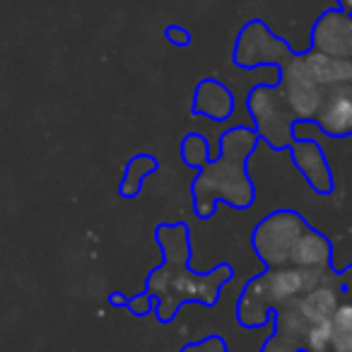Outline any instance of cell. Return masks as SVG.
<instances>
[{
  "label": "cell",
  "mask_w": 352,
  "mask_h": 352,
  "mask_svg": "<svg viewBox=\"0 0 352 352\" xmlns=\"http://www.w3.org/2000/svg\"><path fill=\"white\" fill-rule=\"evenodd\" d=\"M314 51L333 58L352 60V15L345 10H331L314 27Z\"/></svg>",
  "instance_id": "cell-1"
},
{
  "label": "cell",
  "mask_w": 352,
  "mask_h": 352,
  "mask_svg": "<svg viewBox=\"0 0 352 352\" xmlns=\"http://www.w3.org/2000/svg\"><path fill=\"white\" fill-rule=\"evenodd\" d=\"M316 121L331 135H350L352 133V87L338 85L328 97L318 104Z\"/></svg>",
  "instance_id": "cell-2"
},
{
  "label": "cell",
  "mask_w": 352,
  "mask_h": 352,
  "mask_svg": "<svg viewBox=\"0 0 352 352\" xmlns=\"http://www.w3.org/2000/svg\"><path fill=\"white\" fill-rule=\"evenodd\" d=\"M302 63L321 87L323 85L338 87V85L352 82V60L347 58H333V56H326L321 51H311V54L304 56Z\"/></svg>",
  "instance_id": "cell-3"
},
{
  "label": "cell",
  "mask_w": 352,
  "mask_h": 352,
  "mask_svg": "<svg viewBox=\"0 0 352 352\" xmlns=\"http://www.w3.org/2000/svg\"><path fill=\"white\" fill-rule=\"evenodd\" d=\"M292 150H294V164L302 169V174L309 179V184L321 193L331 191V171H323L328 166L323 162L321 150L309 140H304L302 145H294Z\"/></svg>",
  "instance_id": "cell-4"
},
{
  "label": "cell",
  "mask_w": 352,
  "mask_h": 352,
  "mask_svg": "<svg viewBox=\"0 0 352 352\" xmlns=\"http://www.w3.org/2000/svg\"><path fill=\"white\" fill-rule=\"evenodd\" d=\"M196 113H206L210 118H227L232 113V94L215 80H206L196 92Z\"/></svg>",
  "instance_id": "cell-5"
},
{
  "label": "cell",
  "mask_w": 352,
  "mask_h": 352,
  "mask_svg": "<svg viewBox=\"0 0 352 352\" xmlns=\"http://www.w3.org/2000/svg\"><path fill=\"white\" fill-rule=\"evenodd\" d=\"M331 347L336 352H352V304H342L333 314Z\"/></svg>",
  "instance_id": "cell-6"
},
{
  "label": "cell",
  "mask_w": 352,
  "mask_h": 352,
  "mask_svg": "<svg viewBox=\"0 0 352 352\" xmlns=\"http://www.w3.org/2000/svg\"><path fill=\"white\" fill-rule=\"evenodd\" d=\"M331 345V318H321L309 331V347L314 352H323V347Z\"/></svg>",
  "instance_id": "cell-7"
},
{
  "label": "cell",
  "mask_w": 352,
  "mask_h": 352,
  "mask_svg": "<svg viewBox=\"0 0 352 352\" xmlns=\"http://www.w3.org/2000/svg\"><path fill=\"white\" fill-rule=\"evenodd\" d=\"M166 36H169V41H174V44H179V46L188 44V32L179 30V27H169V30H166Z\"/></svg>",
  "instance_id": "cell-8"
},
{
  "label": "cell",
  "mask_w": 352,
  "mask_h": 352,
  "mask_svg": "<svg viewBox=\"0 0 352 352\" xmlns=\"http://www.w3.org/2000/svg\"><path fill=\"white\" fill-rule=\"evenodd\" d=\"M338 3H340V8H342V10H345V12H350V15H352V0H338Z\"/></svg>",
  "instance_id": "cell-9"
},
{
  "label": "cell",
  "mask_w": 352,
  "mask_h": 352,
  "mask_svg": "<svg viewBox=\"0 0 352 352\" xmlns=\"http://www.w3.org/2000/svg\"><path fill=\"white\" fill-rule=\"evenodd\" d=\"M347 289L352 292V270H350V278H347Z\"/></svg>",
  "instance_id": "cell-10"
}]
</instances>
